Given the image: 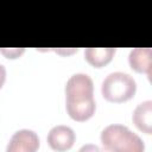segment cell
<instances>
[{
  "instance_id": "cell-1",
  "label": "cell",
  "mask_w": 152,
  "mask_h": 152,
  "mask_svg": "<svg viewBox=\"0 0 152 152\" xmlns=\"http://www.w3.org/2000/svg\"><path fill=\"white\" fill-rule=\"evenodd\" d=\"M65 107L75 121L90 119L96 109L93 80L87 74H74L65 84Z\"/></svg>"
},
{
  "instance_id": "cell-2",
  "label": "cell",
  "mask_w": 152,
  "mask_h": 152,
  "mask_svg": "<svg viewBox=\"0 0 152 152\" xmlns=\"http://www.w3.org/2000/svg\"><path fill=\"white\" fill-rule=\"evenodd\" d=\"M101 142L107 151L114 152H141L142 140L124 125H109L101 132Z\"/></svg>"
},
{
  "instance_id": "cell-3",
  "label": "cell",
  "mask_w": 152,
  "mask_h": 152,
  "mask_svg": "<svg viewBox=\"0 0 152 152\" xmlns=\"http://www.w3.org/2000/svg\"><path fill=\"white\" fill-rule=\"evenodd\" d=\"M101 91L103 97L109 102H125L132 99L137 91L134 78L126 72H110L102 81Z\"/></svg>"
},
{
  "instance_id": "cell-4",
  "label": "cell",
  "mask_w": 152,
  "mask_h": 152,
  "mask_svg": "<svg viewBox=\"0 0 152 152\" xmlns=\"http://www.w3.org/2000/svg\"><path fill=\"white\" fill-rule=\"evenodd\" d=\"M39 147V138L31 129H19L17 131L8 145V152H34Z\"/></svg>"
},
{
  "instance_id": "cell-5",
  "label": "cell",
  "mask_w": 152,
  "mask_h": 152,
  "mask_svg": "<svg viewBox=\"0 0 152 152\" xmlns=\"http://www.w3.org/2000/svg\"><path fill=\"white\" fill-rule=\"evenodd\" d=\"M48 142L55 151H66L75 142V133L69 126L57 125L49 131Z\"/></svg>"
},
{
  "instance_id": "cell-6",
  "label": "cell",
  "mask_w": 152,
  "mask_h": 152,
  "mask_svg": "<svg viewBox=\"0 0 152 152\" xmlns=\"http://www.w3.org/2000/svg\"><path fill=\"white\" fill-rule=\"evenodd\" d=\"M133 124L144 133L152 132V101L147 100L137 106L132 115Z\"/></svg>"
},
{
  "instance_id": "cell-7",
  "label": "cell",
  "mask_w": 152,
  "mask_h": 152,
  "mask_svg": "<svg viewBox=\"0 0 152 152\" xmlns=\"http://www.w3.org/2000/svg\"><path fill=\"white\" fill-rule=\"evenodd\" d=\"M128 62L132 69L137 72L146 74L151 77V49L150 48H135L129 52Z\"/></svg>"
},
{
  "instance_id": "cell-8",
  "label": "cell",
  "mask_w": 152,
  "mask_h": 152,
  "mask_svg": "<svg viewBox=\"0 0 152 152\" xmlns=\"http://www.w3.org/2000/svg\"><path fill=\"white\" fill-rule=\"evenodd\" d=\"M115 53V48H87L84 50V57L87 62L95 66L102 68L108 64Z\"/></svg>"
},
{
  "instance_id": "cell-9",
  "label": "cell",
  "mask_w": 152,
  "mask_h": 152,
  "mask_svg": "<svg viewBox=\"0 0 152 152\" xmlns=\"http://www.w3.org/2000/svg\"><path fill=\"white\" fill-rule=\"evenodd\" d=\"M0 52H2L4 55H6V57H11V58H15L18 56H20L24 52V49H12V50H5V49H0Z\"/></svg>"
},
{
  "instance_id": "cell-10",
  "label": "cell",
  "mask_w": 152,
  "mask_h": 152,
  "mask_svg": "<svg viewBox=\"0 0 152 152\" xmlns=\"http://www.w3.org/2000/svg\"><path fill=\"white\" fill-rule=\"evenodd\" d=\"M5 81H6V69L2 64H0V89L2 88Z\"/></svg>"
}]
</instances>
